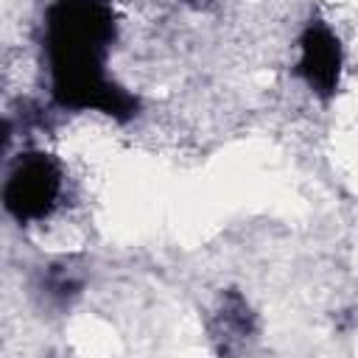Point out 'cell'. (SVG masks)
<instances>
[{"label":"cell","instance_id":"cell-1","mask_svg":"<svg viewBox=\"0 0 358 358\" xmlns=\"http://www.w3.org/2000/svg\"><path fill=\"white\" fill-rule=\"evenodd\" d=\"M115 14L106 0H56L45 14V53L53 98L73 109L131 117L137 101L106 76Z\"/></svg>","mask_w":358,"mask_h":358},{"label":"cell","instance_id":"cell-2","mask_svg":"<svg viewBox=\"0 0 358 358\" xmlns=\"http://www.w3.org/2000/svg\"><path fill=\"white\" fill-rule=\"evenodd\" d=\"M59 196H62V171L56 159L48 154H25L8 173L3 190L6 210L20 224L45 218L56 207Z\"/></svg>","mask_w":358,"mask_h":358},{"label":"cell","instance_id":"cell-3","mask_svg":"<svg viewBox=\"0 0 358 358\" xmlns=\"http://www.w3.org/2000/svg\"><path fill=\"white\" fill-rule=\"evenodd\" d=\"M296 73L316 95H333L341 76V48L333 31L322 22H310L299 39Z\"/></svg>","mask_w":358,"mask_h":358}]
</instances>
